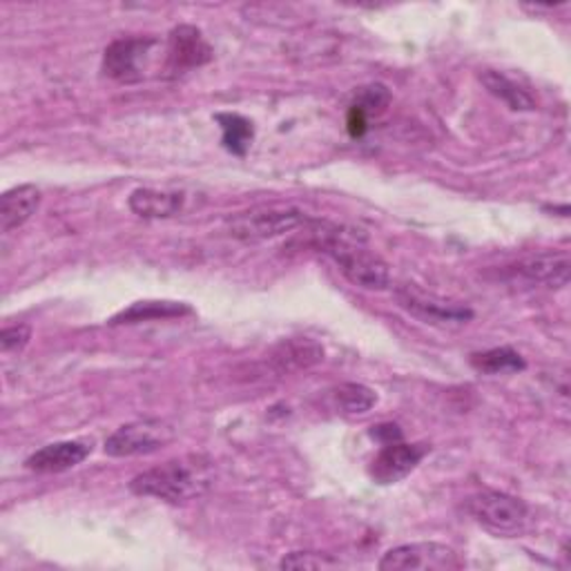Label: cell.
<instances>
[{"mask_svg":"<svg viewBox=\"0 0 571 571\" xmlns=\"http://www.w3.org/2000/svg\"><path fill=\"white\" fill-rule=\"evenodd\" d=\"M309 232L313 237V246L329 255L338 263L340 272L357 289L384 291L391 283L388 263L368 250L366 235L362 230L329 221H313Z\"/></svg>","mask_w":571,"mask_h":571,"instance_id":"6da1fadb","label":"cell"},{"mask_svg":"<svg viewBox=\"0 0 571 571\" xmlns=\"http://www.w3.org/2000/svg\"><path fill=\"white\" fill-rule=\"evenodd\" d=\"M215 463L208 456L193 454L134 476L129 491L170 505H184L206 496L215 485Z\"/></svg>","mask_w":571,"mask_h":571,"instance_id":"7a4b0ae2","label":"cell"},{"mask_svg":"<svg viewBox=\"0 0 571 571\" xmlns=\"http://www.w3.org/2000/svg\"><path fill=\"white\" fill-rule=\"evenodd\" d=\"M175 426L159 417L134 419L123 426L105 440V454L112 458H132V456H148L175 440Z\"/></svg>","mask_w":571,"mask_h":571,"instance_id":"3957f363","label":"cell"},{"mask_svg":"<svg viewBox=\"0 0 571 571\" xmlns=\"http://www.w3.org/2000/svg\"><path fill=\"white\" fill-rule=\"evenodd\" d=\"M465 511L496 536H516L525 529L529 520V509L520 498L502 491H482L469 496Z\"/></svg>","mask_w":571,"mask_h":571,"instance_id":"277c9868","label":"cell"},{"mask_svg":"<svg viewBox=\"0 0 571 571\" xmlns=\"http://www.w3.org/2000/svg\"><path fill=\"white\" fill-rule=\"evenodd\" d=\"M307 215L298 208H255L226 219V230L239 241H266L281 237L307 224Z\"/></svg>","mask_w":571,"mask_h":571,"instance_id":"5b68a950","label":"cell"},{"mask_svg":"<svg viewBox=\"0 0 571 571\" xmlns=\"http://www.w3.org/2000/svg\"><path fill=\"white\" fill-rule=\"evenodd\" d=\"M395 300L399 309L434 326H463L474 320V311L469 307L440 298L436 293H428L415 283L397 286Z\"/></svg>","mask_w":571,"mask_h":571,"instance_id":"8992f818","label":"cell"},{"mask_svg":"<svg viewBox=\"0 0 571 571\" xmlns=\"http://www.w3.org/2000/svg\"><path fill=\"white\" fill-rule=\"evenodd\" d=\"M463 564L460 553L447 544L408 542L388 549L377 567L382 571H454Z\"/></svg>","mask_w":571,"mask_h":571,"instance_id":"52a82bcc","label":"cell"},{"mask_svg":"<svg viewBox=\"0 0 571 571\" xmlns=\"http://www.w3.org/2000/svg\"><path fill=\"white\" fill-rule=\"evenodd\" d=\"M159 48L157 39H116L103 54V72L116 83H138L146 79L153 54Z\"/></svg>","mask_w":571,"mask_h":571,"instance_id":"ba28073f","label":"cell"},{"mask_svg":"<svg viewBox=\"0 0 571 571\" xmlns=\"http://www.w3.org/2000/svg\"><path fill=\"white\" fill-rule=\"evenodd\" d=\"M212 61V48L195 25H179L170 32L166 48V70L177 76L204 68Z\"/></svg>","mask_w":571,"mask_h":571,"instance_id":"9c48e42d","label":"cell"},{"mask_svg":"<svg viewBox=\"0 0 571 571\" xmlns=\"http://www.w3.org/2000/svg\"><path fill=\"white\" fill-rule=\"evenodd\" d=\"M426 456L424 445H406L402 440L384 445V449L371 463V478L377 485H395L404 480Z\"/></svg>","mask_w":571,"mask_h":571,"instance_id":"30bf717a","label":"cell"},{"mask_svg":"<svg viewBox=\"0 0 571 571\" xmlns=\"http://www.w3.org/2000/svg\"><path fill=\"white\" fill-rule=\"evenodd\" d=\"M571 261L567 252H538L516 261L509 272L529 283H540L547 289H562L569 283Z\"/></svg>","mask_w":571,"mask_h":571,"instance_id":"8fae6325","label":"cell"},{"mask_svg":"<svg viewBox=\"0 0 571 571\" xmlns=\"http://www.w3.org/2000/svg\"><path fill=\"white\" fill-rule=\"evenodd\" d=\"M92 454L90 440H68V443H54L37 454H32L25 460V467L34 474H63L81 463H85Z\"/></svg>","mask_w":571,"mask_h":571,"instance_id":"7c38bea8","label":"cell"},{"mask_svg":"<svg viewBox=\"0 0 571 571\" xmlns=\"http://www.w3.org/2000/svg\"><path fill=\"white\" fill-rule=\"evenodd\" d=\"M324 360V349L309 338L283 340L270 355V364L277 373L307 371Z\"/></svg>","mask_w":571,"mask_h":571,"instance_id":"4fadbf2b","label":"cell"},{"mask_svg":"<svg viewBox=\"0 0 571 571\" xmlns=\"http://www.w3.org/2000/svg\"><path fill=\"white\" fill-rule=\"evenodd\" d=\"M41 206V190L37 186L12 188L0 199V230L12 232L25 226Z\"/></svg>","mask_w":571,"mask_h":571,"instance_id":"5bb4252c","label":"cell"},{"mask_svg":"<svg viewBox=\"0 0 571 571\" xmlns=\"http://www.w3.org/2000/svg\"><path fill=\"white\" fill-rule=\"evenodd\" d=\"M129 210L143 219H168L181 212L184 195L175 190L136 188L129 195Z\"/></svg>","mask_w":571,"mask_h":571,"instance_id":"9a60e30c","label":"cell"},{"mask_svg":"<svg viewBox=\"0 0 571 571\" xmlns=\"http://www.w3.org/2000/svg\"><path fill=\"white\" fill-rule=\"evenodd\" d=\"M193 309L181 302H136L127 311L112 318V324H136L148 320H170L190 315Z\"/></svg>","mask_w":571,"mask_h":571,"instance_id":"2e32d148","label":"cell"},{"mask_svg":"<svg viewBox=\"0 0 571 571\" xmlns=\"http://www.w3.org/2000/svg\"><path fill=\"white\" fill-rule=\"evenodd\" d=\"M480 81L485 83V87L500 101H505L511 110L516 112H529L536 107V101L533 96L522 90L516 81H511L509 76L500 74V72H494V70H485L480 74Z\"/></svg>","mask_w":571,"mask_h":571,"instance_id":"e0dca14e","label":"cell"},{"mask_svg":"<svg viewBox=\"0 0 571 571\" xmlns=\"http://www.w3.org/2000/svg\"><path fill=\"white\" fill-rule=\"evenodd\" d=\"M471 366L485 375H502V373H518L525 371V360L513 349H491L485 353L471 355Z\"/></svg>","mask_w":571,"mask_h":571,"instance_id":"ac0fdd59","label":"cell"},{"mask_svg":"<svg viewBox=\"0 0 571 571\" xmlns=\"http://www.w3.org/2000/svg\"><path fill=\"white\" fill-rule=\"evenodd\" d=\"M217 121L224 129V148L232 155L243 157L255 136L252 123L239 114H217Z\"/></svg>","mask_w":571,"mask_h":571,"instance_id":"d6986e66","label":"cell"},{"mask_svg":"<svg viewBox=\"0 0 571 571\" xmlns=\"http://www.w3.org/2000/svg\"><path fill=\"white\" fill-rule=\"evenodd\" d=\"M333 397H335V404L340 406V411L346 415H364L377 404L375 391L364 384H357V382L340 384L333 391Z\"/></svg>","mask_w":571,"mask_h":571,"instance_id":"ffe728a7","label":"cell"},{"mask_svg":"<svg viewBox=\"0 0 571 571\" xmlns=\"http://www.w3.org/2000/svg\"><path fill=\"white\" fill-rule=\"evenodd\" d=\"M391 103V94L384 85L375 83V85H368V87H362L357 94H355V101L351 107L360 110L366 118L371 116H380Z\"/></svg>","mask_w":571,"mask_h":571,"instance_id":"44dd1931","label":"cell"},{"mask_svg":"<svg viewBox=\"0 0 571 571\" xmlns=\"http://www.w3.org/2000/svg\"><path fill=\"white\" fill-rule=\"evenodd\" d=\"M342 562L331 553H318V551H293L279 562L281 569H335Z\"/></svg>","mask_w":571,"mask_h":571,"instance_id":"7402d4cb","label":"cell"},{"mask_svg":"<svg viewBox=\"0 0 571 571\" xmlns=\"http://www.w3.org/2000/svg\"><path fill=\"white\" fill-rule=\"evenodd\" d=\"M32 340V329L28 324H14L6 326L0 333V349L3 353H21Z\"/></svg>","mask_w":571,"mask_h":571,"instance_id":"603a6c76","label":"cell"},{"mask_svg":"<svg viewBox=\"0 0 571 571\" xmlns=\"http://www.w3.org/2000/svg\"><path fill=\"white\" fill-rule=\"evenodd\" d=\"M373 438L382 440L384 445H391V443L402 440V434H399V428H397L395 424H382V426H377L375 432H373Z\"/></svg>","mask_w":571,"mask_h":571,"instance_id":"cb8c5ba5","label":"cell"}]
</instances>
